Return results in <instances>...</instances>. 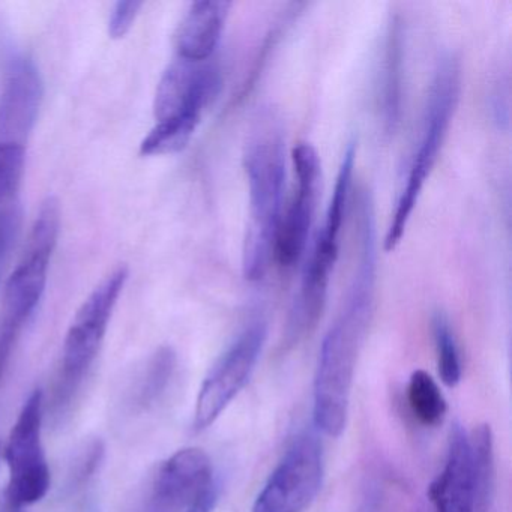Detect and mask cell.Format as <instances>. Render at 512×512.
<instances>
[{"label": "cell", "instance_id": "obj_1", "mask_svg": "<svg viewBox=\"0 0 512 512\" xmlns=\"http://www.w3.org/2000/svg\"><path fill=\"white\" fill-rule=\"evenodd\" d=\"M358 257L343 307L325 335L314 376V424L326 436L338 437L349 418L356 364L370 326L376 287V220L368 191L356 205Z\"/></svg>", "mask_w": 512, "mask_h": 512}, {"label": "cell", "instance_id": "obj_2", "mask_svg": "<svg viewBox=\"0 0 512 512\" xmlns=\"http://www.w3.org/2000/svg\"><path fill=\"white\" fill-rule=\"evenodd\" d=\"M242 163L250 194V221L242 248V272L248 281H260L274 260L286 190V139L277 113L262 110L254 119Z\"/></svg>", "mask_w": 512, "mask_h": 512}, {"label": "cell", "instance_id": "obj_3", "mask_svg": "<svg viewBox=\"0 0 512 512\" xmlns=\"http://www.w3.org/2000/svg\"><path fill=\"white\" fill-rule=\"evenodd\" d=\"M461 91L460 62L455 56L440 59L431 80L427 106L422 119L418 148L410 160L409 172L397 197L395 211L385 236V251L392 253L400 245L422 190L436 166L440 149L451 127Z\"/></svg>", "mask_w": 512, "mask_h": 512}, {"label": "cell", "instance_id": "obj_4", "mask_svg": "<svg viewBox=\"0 0 512 512\" xmlns=\"http://www.w3.org/2000/svg\"><path fill=\"white\" fill-rule=\"evenodd\" d=\"M59 232L61 208L55 197H49L35 218L22 260L5 284L0 307V385L17 340L43 298Z\"/></svg>", "mask_w": 512, "mask_h": 512}, {"label": "cell", "instance_id": "obj_5", "mask_svg": "<svg viewBox=\"0 0 512 512\" xmlns=\"http://www.w3.org/2000/svg\"><path fill=\"white\" fill-rule=\"evenodd\" d=\"M127 266L110 272L83 301L68 328L62 349L61 371L53 388L52 410L55 421H62L91 371L109 328L119 296L127 283Z\"/></svg>", "mask_w": 512, "mask_h": 512}, {"label": "cell", "instance_id": "obj_6", "mask_svg": "<svg viewBox=\"0 0 512 512\" xmlns=\"http://www.w3.org/2000/svg\"><path fill=\"white\" fill-rule=\"evenodd\" d=\"M43 419L44 394L35 389L23 404L5 448L10 482L4 494L22 508L43 500L52 484L43 446Z\"/></svg>", "mask_w": 512, "mask_h": 512}, {"label": "cell", "instance_id": "obj_7", "mask_svg": "<svg viewBox=\"0 0 512 512\" xmlns=\"http://www.w3.org/2000/svg\"><path fill=\"white\" fill-rule=\"evenodd\" d=\"M323 451L313 433L293 440L256 497L251 512H305L322 488Z\"/></svg>", "mask_w": 512, "mask_h": 512}, {"label": "cell", "instance_id": "obj_8", "mask_svg": "<svg viewBox=\"0 0 512 512\" xmlns=\"http://www.w3.org/2000/svg\"><path fill=\"white\" fill-rule=\"evenodd\" d=\"M266 335V323L257 320L218 359L197 395L194 430L203 431L211 427L244 389L259 361Z\"/></svg>", "mask_w": 512, "mask_h": 512}, {"label": "cell", "instance_id": "obj_9", "mask_svg": "<svg viewBox=\"0 0 512 512\" xmlns=\"http://www.w3.org/2000/svg\"><path fill=\"white\" fill-rule=\"evenodd\" d=\"M292 163L298 185L286 214L281 217L274 248V259L284 269L293 268L307 248L322 188V163L314 146L296 145Z\"/></svg>", "mask_w": 512, "mask_h": 512}, {"label": "cell", "instance_id": "obj_10", "mask_svg": "<svg viewBox=\"0 0 512 512\" xmlns=\"http://www.w3.org/2000/svg\"><path fill=\"white\" fill-rule=\"evenodd\" d=\"M220 68L206 62L178 59L169 65L155 92L157 122L182 121L200 124L206 107L221 91Z\"/></svg>", "mask_w": 512, "mask_h": 512}, {"label": "cell", "instance_id": "obj_11", "mask_svg": "<svg viewBox=\"0 0 512 512\" xmlns=\"http://www.w3.org/2000/svg\"><path fill=\"white\" fill-rule=\"evenodd\" d=\"M340 236L331 235L320 227L302 269L298 293L290 308L283 344L293 347L316 329L322 319L328 299L329 281L338 259Z\"/></svg>", "mask_w": 512, "mask_h": 512}, {"label": "cell", "instance_id": "obj_12", "mask_svg": "<svg viewBox=\"0 0 512 512\" xmlns=\"http://www.w3.org/2000/svg\"><path fill=\"white\" fill-rule=\"evenodd\" d=\"M215 482L211 458L203 449H179L158 467L145 512H185Z\"/></svg>", "mask_w": 512, "mask_h": 512}, {"label": "cell", "instance_id": "obj_13", "mask_svg": "<svg viewBox=\"0 0 512 512\" xmlns=\"http://www.w3.org/2000/svg\"><path fill=\"white\" fill-rule=\"evenodd\" d=\"M43 97V79L37 65L26 56L14 58L0 95V142L23 145L37 122Z\"/></svg>", "mask_w": 512, "mask_h": 512}, {"label": "cell", "instance_id": "obj_14", "mask_svg": "<svg viewBox=\"0 0 512 512\" xmlns=\"http://www.w3.org/2000/svg\"><path fill=\"white\" fill-rule=\"evenodd\" d=\"M434 512H476V484L469 434L455 424L442 472L428 485Z\"/></svg>", "mask_w": 512, "mask_h": 512}, {"label": "cell", "instance_id": "obj_15", "mask_svg": "<svg viewBox=\"0 0 512 512\" xmlns=\"http://www.w3.org/2000/svg\"><path fill=\"white\" fill-rule=\"evenodd\" d=\"M230 8L232 4L224 0L193 2L176 32L179 59L188 62L211 61L223 37Z\"/></svg>", "mask_w": 512, "mask_h": 512}, {"label": "cell", "instance_id": "obj_16", "mask_svg": "<svg viewBox=\"0 0 512 512\" xmlns=\"http://www.w3.org/2000/svg\"><path fill=\"white\" fill-rule=\"evenodd\" d=\"M406 83V29L398 16L391 17L383 46L379 76V109L388 133H394L403 115Z\"/></svg>", "mask_w": 512, "mask_h": 512}, {"label": "cell", "instance_id": "obj_17", "mask_svg": "<svg viewBox=\"0 0 512 512\" xmlns=\"http://www.w3.org/2000/svg\"><path fill=\"white\" fill-rule=\"evenodd\" d=\"M178 356L172 347H160L146 364L145 370L140 374L134 391V404L139 409H149L161 400L173 376H175Z\"/></svg>", "mask_w": 512, "mask_h": 512}, {"label": "cell", "instance_id": "obj_18", "mask_svg": "<svg viewBox=\"0 0 512 512\" xmlns=\"http://www.w3.org/2000/svg\"><path fill=\"white\" fill-rule=\"evenodd\" d=\"M407 403L416 421L424 427H439L445 421L448 412L445 395L427 371H413L407 385Z\"/></svg>", "mask_w": 512, "mask_h": 512}, {"label": "cell", "instance_id": "obj_19", "mask_svg": "<svg viewBox=\"0 0 512 512\" xmlns=\"http://www.w3.org/2000/svg\"><path fill=\"white\" fill-rule=\"evenodd\" d=\"M472 451L473 473L476 484V512H484L493 496L494 475V437L490 424H479L469 434Z\"/></svg>", "mask_w": 512, "mask_h": 512}, {"label": "cell", "instance_id": "obj_20", "mask_svg": "<svg viewBox=\"0 0 512 512\" xmlns=\"http://www.w3.org/2000/svg\"><path fill=\"white\" fill-rule=\"evenodd\" d=\"M199 125L193 122L167 121L157 122L140 145L143 157H161L178 154L187 148Z\"/></svg>", "mask_w": 512, "mask_h": 512}, {"label": "cell", "instance_id": "obj_21", "mask_svg": "<svg viewBox=\"0 0 512 512\" xmlns=\"http://www.w3.org/2000/svg\"><path fill=\"white\" fill-rule=\"evenodd\" d=\"M433 335L440 380L448 388H455L460 383L463 367H461L460 350H458L454 331L445 314L437 313L433 317Z\"/></svg>", "mask_w": 512, "mask_h": 512}, {"label": "cell", "instance_id": "obj_22", "mask_svg": "<svg viewBox=\"0 0 512 512\" xmlns=\"http://www.w3.org/2000/svg\"><path fill=\"white\" fill-rule=\"evenodd\" d=\"M25 161V146L0 142V205L19 199Z\"/></svg>", "mask_w": 512, "mask_h": 512}, {"label": "cell", "instance_id": "obj_23", "mask_svg": "<svg viewBox=\"0 0 512 512\" xmlns=\"http://www.w3.org/2000/svg\"><path fill=\"white\" fill-rule=\"evenodd\" d=\"M22 230V205L20 200L0 205V280L7 268L11 253L16 248Z\"/></svg>", "mask_w": 512, "mask_h": 512}, {"label": "cell", "instance_id": "obj_24", "mask_svg": "<svg viewBox=\"0 0 512 512\" xmlns=\"http://www.w3.org/2000/svg\"><path fill=\"white\" fill-rule=\"evenodd\" d=\"M143 5V2L136 0L115 4L109 19V37L112 40H121L131 31Z\"/></svg>", "mask_w": 512, "mask_h": 512}, {"label": "cell", "instance_id": "obj_25", "mask_svg": "<svg viewBox=\"0 0 512 512\" xmlns=\"http://www.w3.org/2000/svg\"><path fill=\"white\" fill-rule=\"evenodd\" d=\"M103 452L104 449L100 442H94L88 446L85 454L80 458L76 475H74V482H76V484H85V482H88V479L94 475L101 458H103Z\"/></svg>", "mask_w": 512, "mask_h": 512}, {"label": "cell", "instance_id": "obj_26", "mask_svg": "<svg viewBox=\"0 0 512 512\" xmlns=\"http://www.w3.org/2000/svg\"><path fill=\"white\" fill-rule=\"evenodd\" d=\"M218 496H220V490H218V482H215L211 487L206 488V490L185 509V512H212L215 506H217Z\"/></svg>", "mask_w": 512, "mask_h": 512}, {"label": "cell", "instance_id": "obj_27", "mask_svg": "<svg viewBox=\"0 0 512 512\" xmlns=\"http://www.w3.org/2000/svg\"><path fill=\"white\" fill-rule=\"evenodd\" d=\"M0 512H23V508L13 502L7 494H4V497L0 499Z\"/></svg>", "mask_w": 512, "mask_h": 512}]
</instances>
